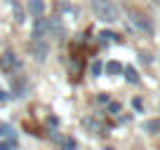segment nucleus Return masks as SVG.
Masks as SVG:
<instances>
[{
    "label": "nucleus",
    "mask_w": 160,
    "mask_h": 150,
    "mask_svg": "<svg viewBox=\"0 0 160 150\" xmlns=\"http://www.w3.org/2000/svg\"><path fill=\"white\" fill-rule=\"evenodd\" d=\"M28 14L33 16V19L42 16L45 14V0H31L28 2Z\"/></svg>",
    "instance_id": "obj_8"
},
{
    "label": "nucleus",
    "mask_w": 160,
    "mask_h": 150,
    "mask_svg": "<svg viewBox=\"0 0 160 150\" xmlns=\"http://www.w3.org/2000/svg\"><path fill=\"white\" fill-rule=\"evenodd\" d=\"M0 150H17V141L10 138V141H0Z\"/></svg>",
    "instance_id": "obj_15"
},
{
    "label": "nucleus",
    "mask_w": 160,
    "mask_h": 150,
    "mask_svg": "<svg viewBox=\"0 0 160 150\" xmlns=\"http://www.w3.org/2000/svg\"><path fill=\"white\" fill-rule=\"evenodd\" d=\"M0 68L2 70H14V68H19V59H17V54L14 52H5V54L0 56Z\"/></svg>",
    "instance_id": "obj_5"
},
{
    "label": "nucleus",
    "mask_w": 160,
    "mask_h": 150,
    "mask_svg": "<svg viewBox=\"0 0 160 150\" xmlns=\"http://www.w3.org/2000/svg\"><path fill=\"white\" fill-rule=\"evenodd\" d=\"M31 56L35 61H45L50 56V42L42 40V38H33L31 40Z\"/></svg>",
    "instance_id": "obj_3"
},
{
    "label": "nucleus",
    "mask_w": 160,
    "mask_h": 150,
    "mask_svg": "<svg viewBox=\"0 0 160 150\" xmlns=\"http://www.w3.org/2000/svg\"><path fill=\"white\" fill-rule=\"evenodd\" d=\"M10 96H7V91H0V101H7Z\"/></svg>",
    "instance_id": "obj_21"
},
{
    "label": "nucleus",
    "mask_w": 160,
    "mask_h": 150,
    "mask_svg": "<svg viewBox=\"0 0 160 150\" xmlns=\"http://www.w3.org/2000/svg\"><path fill=\"white\" fill-rule=\"evenodd\" d=\"M59 148L61 150H75V148H78V143H75L73 138H64V143H61Z\"/></svg>",
    "instance_id": "obj_16"
},
{
    "label": "nucleus",
    "mask_w": 160,
    "mask_h": 150,
    "mask_svg": "<svg viewBox=\"0 0 160 150\" xmlns=\"http://www.w3.org/2000/svg\"><path fill=\"white\" fill-rule=\"evenodd\" d=\"M153 2H160V0H153Z\"/></svg>",
    "instance_id": "obj_22"
},
{
    "label": "nucleus",
    "mask_w": 160,
    "mask_h": 150,
    "mask_svg": "<svg viewBox=\"0 0 160 150\" xmlns=\"http://www.w3.org/2000/svg\"><path fill=\"white\" fill-rule=\"evenodd\" d=\"M82 127L87 131H92V134H104V124L99 120H94V117H82Z\"/></svg>",
    "instance_id": "obj_7"
},
{
    "label": "nucleus",
    "mask_w": 160,
    "mask_h": 150,
    "mask_svg": "<svg viewBox=\"0 0 160 150\" xmlns=\"http://www.w3.org/2000/svg\"><path fill=\"white\" fill-rule=\"evenodd\" d=\"M92 12L104 24H115L120 21V10L113 0H92Z\"/></svg>",
    "instance_id": "obj_1"
},
{
    "label": "nucleus",
    "mask_w": 160,
    "mask_h": 150,
    "mask_svg": "<svg viewBox=\"0 0 160 150\" xmlns=\"http://www.w3.org/2000/svg\"><path fill=\"white\" fill-rule=\"evenodd\" d=\"M144 131H148V134H158V131H160V120H148V122H144Z\"/></svg>",
    "instance_id": "obj_11"
},
{
    "label": "nucleus",
    "mask_w": 160,
    "mask_h": 150,
    "mask_svg": "<svg viewBox=\"0 0 160 150\" xmlns=\"http://www.w3.org/2000/svg\"><path fill=\"white\" fill-rule=\"evenodd\" d=\"M132 105H134V110H141V108H144V103H141V99H134V101H132Z\"/></svg>",
    "instance_id": "obj_20"
},
{
    "label": "nucleus",
    "mask_w": 160,
    "mask_h": 150,
    "mask_svg": "<svg viewBox=\"0 0 160 150\" xmlns=\"http://www.w3.org/2000/svg\"><path fill=\"white\" fill-rule=\"evenodd\" d=\"M127 16H130V24L134 26L139 33L153 35V24H151V19L146 14H141V12H137V10H127Z\"/></svg>",
    "instance_id": "obj_2"
},
{
    "label": "nucleus",
    "mask_w": 160,
    "mask_h": 150,
    "mask_svg": "<svg viewBox=\"0 0 160 150\" xmlns=\"http://www.w3.org/2000/svg\"><path fill=\"white\" fill-rule=\"evenodd\" d=\"M106 73L108 75H120L122 73V66H120L118 61H108V63H106Z\"/></svg>",
    "instance_id": "obj_12"
},
{
    "label": "nucleus",
    "mask_w": 160,
    "mask_h": 150,
    "mask_svg": "<svg viewBox=\"0 0 160 150\" xmlns=\"http://www.w3.org/2000/svg\"><path fill=\"white\" fill-rule=\"evenodd\" d=\"M50 138H52V141H54V143H57V145H61V143H64V138H66V136H61V134H59V131H50Z\"/></svg>",
    "instance_id": "obj_18"
},
{
    "label": "nucleus",
    "mask_w": 160,
    "mask_h": 150,
    "mask_svg": "<svg viewBox=\"0 0 160 150\" xmlns=\"http://www.w3.org/2000/svg\"><path fill=\"white\" fill-rule=\"evenodd\" d=\"M47 26H50V19L38 16L35 24H33V38H42V40H45V38H47Z\"/></svg>",
    "instance_id": "obj_6"
},
{
    "label": "nucleus",
    "mask_w": 160,
    "mask_h": 150,
    "mask_svg": "<svg viewBox=\"0 0 160 150\" xmlns=\"http://www.w3.org/2000/svg\"><path fill=\"white\" fill-rule=\"evenodd\" d=\"M106 105H108V113H111V115H118L120 110H122V105H120L118 101H108Z\"/></svg>",
    "instance_id": "obj_14"
},
{
    "label": "nucleus",
    "mask_w": 160,
    "mask_h": 150,
    "mask_svg": "<svg viewBox=\"0 0 160 150\" xmlns=\"http://www.w3.org/2000/svg\"><path fill=\"white\" fill-rule=\"evenodd\" d=\"M122 75H125L127 82H132V85H137V82H139V75H137V70L132 68V66H122Z\"/></svg>",
    "instance_id": "obj_9"
},
{
    "label": "nucleus",
    "mask_w": 160,
    "mask_h": 150,
    "mask_svg": "<svg viewBox=\"0 0 160 150\" xmlns=\"http://www.w3.org/2000/svg\"><path fill=\"white\" fill-rule=\"evenodd\" d=\"M101 70H104V63H101V61H94V63H92V75H94V77H99Z\"/></svg>",
    "instance_id": "obj_17"
},
{
    "label": "nucleus",
    "mask_w": 160,
    "mask_h": 150,
    "mask_svg": "<svg viewBox=\"0 0 160 150\" xmlns=\"http://www.w3.org/2000/svg\"><path fill=\"white\" fill-rule=\"evenodd\" d=\"M12 10H14V21H17V24H24V21H26V14H24V10L19 7V2H17V0H12Z\"/></svg>",
    "instance_id": "obj_10"
},
{
    "label": "nucleus",
    "mask_w": 160,
    "mask_h": 150,
    "mask_svg": "<svg viewBox=\"0 0 160 150\" xmlns=\"http://www.w3.org/2000/svg\"><path fill=\"white\" fill-rule=\"evenodd\" d=\"M97 101H99V103H108L111 96H108V94H99V96H97Z\"/></svg>",
    "instance_id": "obj_19"
},
{
    "label": "nucleus",
    "mask_w": 160,
    "mask_h": 150,
    "mask_svg": "<svg viewBox=\"0 0 160 150\" xmlns=\"http://www.w3.org/2000/svg\"><path fill=\"white\" fill-rule=\"evenodd\" d=\"M99 38H101L104 42H118V40H120V38H118V33H113V30H101V33H99Z\"/></svg>",
    "instance_id": "obj_13"
},
{
    "label": "nucleus",
    "mask_w": 160,
    "mask_h": 150,
    "mask_svg": "<svg viewBox=\"0 0 160 150\" xmlns=\"http://www.w3.org/2000/svg\"><path fill=\"white\" fill-rule=\"evenodd\" d=\"M47 38H54L57 42H61L66 38V28H64V24H61L59 16L50 19V26H47Z\"/></svg>",
    "instance_id": "obj_4"
}]
</instances>
